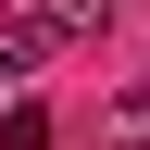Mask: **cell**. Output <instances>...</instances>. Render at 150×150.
Instances as JSON below:
<instances>
[{"mask_svg":"<svg viewBox=\"0 0 150 150\" xmlns=\"http://www.w3.org/2000/svg\"><path fill=\"white\" fill-rule=\"evenodd\" d=\"M50 50H63V38L38 25V13H13V25H0V88H25V75L50 63Z\"/></svg>","mask_w":150,"mask_h":150,"instance_id":"cell-1","label":"cell"},{"mask_svg":"<svg viewBox=\"0 0 150 150\" xmlns=\"http://www.w3.org/2000/svg\"><path fill=\"white\" fill-rule=\"evenodd\" d=\"M25 13H38L50 38H100V25H112V0H25Z\"/></svg>","mask_w":150,"mask_h":150,"instance_id":"cell-2","label":"cell"},{"mask_svg":"<svg viewBox=\"0 0 150 150\" xmlns=\"http://www.w3.org/2000/svg\"><path fill=\"white\" fill-rule=\"evenodd\" d=\"M112 125H125V150H150V88H125V112H112Z\"/></svg>","mask_w":150,"mask_h":150,"instance_id":"cell-4","label":"cell"},{"mask_svg":"<svg viewBox=\"0 0 150 150\" xmlns=\"http://www.w3.org/2000/svg\"><path fill=\"white\" fill-rule=\"evenodd\" d=\"M0 150H50V112H38V100H13V112H0Z\"/></svg>","mask_w":150,"mask_h":150,"instance_id":"cell-3","label":"cell"}]
</instances>
